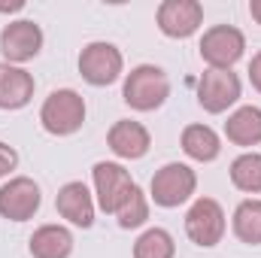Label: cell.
Masks as SVG:
<instances>
[{
    "label": "cell",
    "instance_id": "cell-1",
    "mask_svg": "<svg viewBox=\"0 0 261 258\" xmlns=\"http://www.w3.org/2000/svg\"><path fill=\"white\" fill-rule=\"evenodd\" d=\"M122 97H125V104H128L130 110H137V113H152V110H158V107L170 97L167 73L155 64L134 67L128 76H125Z\"/></svg>",
    "mask_w": 261,
    "mask_h": 258
},
{
    "label": "cell",
    "instance_id": "cell-2",
    "mask_svg": "<svg viewBox=\"0 0 261 258\" xmlns=\"http://www.w3.org/2000/svg\"><path fill=\"white\" fill-rule=\"evenodd\" d=\"M40 122H43V128L49 131V134H55V137L76 134V131L82 128V122H85V100H82V94L73 91V88L52 91L43 100V107H40Z\"/></svg>",
    "mask_w": 261,
    "mask_h": 258
},
{
    "label": "cell",
    "instance_id": "cell-3",
    "mask_svg": "<svg viewBox=\"0 0 261 258\" xmlns=\"http://www.w3.org/2000/svg\"><path fill=\"white\" fill-rule=\"evenodd\" d=\"M246 52V37L234 24H216L200 37V58L210 70H231Z\"/></svg>",
    "mask_w": 261,
    "mask_h": 258
},
{
    "label": "cell",
    "instance_id": "cell-4",
    "mask_svg": "<svg viewBox=\"0 0 261 258\" xmlns=\"http://www.w3.org/2000/svg\"><path fill=\"white\" fill-rule=\"evenodd\" d=\"M197 189V176L189 164H179V161H170L164 164L155 176H152V186H149V197L164 207V210H173L179 203H186Z\"/></svg>",
    "mask_w": 261,
    "mask_h": 258
},
{
    "label": "cell",
    "instance_id": "cell-5",
    "mask_svg": "<svg viewBox=\"0 0 261 258\" xmlns=\"http://www.w3.org/2000/svg\"><path fill=\"white\" fill-rule=\"evenodd\" d=\"M225 228H228L225 210H222V203L213 200V197H197L195 203H192V210L186 213V234H189V240H192L195 246L210 249V246L222 243Z\"/></svg>",
    "mask_w": 261,
    "mask_h": 258
},
{
    "label": "cell",
    "instance_id": "cell-6",
    "mask_svg": "<svg viewBox=\"0 0 261 258\" xmlns=\"http://www.w3.org/2000/svg\"><path fill=\"white\" fill-rule=\"evenodd\" d=\"M122 70H125V58L113 43H103V40L88 43L79 55V76L88 85H97V88L113 85L122 76Z\"/></svg>",
    "mask_w": 261,
    "mask_h": 258
},
{
    "label": "cell",
    "instance_id": "cell-7",
    "mask_svg": "<svg viewBox=\"0 0 261 258\" xmlns=\"http://www.w3.org/2000/svg\"><path fill=\"white\" fill-rule=\"evenodd\" d=\"M40 49H43V28L31 18L9 21L0 31V52H3L6 64H24V61L37 58Z\"/></svg>",
    "mask_w": 261,
    "mask_h": 258
},
{
    "label": "cell",
    "instance_id": "cell-8",
    "mask_svg": "<svg viewBox=\"0 0 261 258\" xmlns=\"http://www.w3.org/2000/svg\"><path fill=\"white\" fill-rule=\"evenodd\" d=\"M91 176H94L97 207H100L103 213H113V216H116V210L122 207V200L128 197V192L137 186V183L130 179L128 170H125L122 164H116V161H97L94 170H91Z\"/></svg>",
    "mask_w": 261,
    "mask_h": 258
},
{
    "label": "cell",
    "instance_id": "cell-9",
    "mask_svg": "<svg viewBox=\"0 0 261 258\" xmlns=\"http://www.w3.org/2000/svg\"><path fill=\"white\" fill-rule=\"evenodd\" d=\"M237 100H240V79H237V73H231V70H206L200 76V82H197V104L206 113L219 116L228 107H234Z\"/></svg>",
    "mask_w": 261,
    "mask_h": 258
},
{
    "label": "cell",
    "instance_id": "cell-10",
    "mask_svg": "<svg viewBox=\"0 0 261 258\" xmlns=\"http://www.w3.org/2000/svg\"><path fill=\"white\" fill-rule=\"evenodd\" d=\"M43 203L40 186L31 176H15L6 186H0V216L9 222H28L37 216Z\"/></svg>",
    "mask_w": 261,
    "mask_h": 258
},
{
    "label": "cell",
    "instance_id": "cell-11",
    "mask_svg": "<svg viewBox=\"0 0 261 258\" xmlns=\"http://www.w3.org/2000/svg\"><path fill=\"white\" fill-rule=\"evenodd\" d=\"M158 31L173 40H186L203 24V6L197 0H164L155 12Z\"/></svg>",
    "mask_w": 261,
    "mask_h": 258
},
{
    "label": "cell",
    "instance_id": "cell-12",
    "mask_svg": "<svg viewBox=\"0 0 261 258\" xmlns=\"http://www.w3.org/2000/svg\"><path fill=\"white\" fill-rule=\"evenodd\" d=\"M55 207H58L61 219H67L76 228H91L94 225V197H91L85 183L61 186V192L55 197Z\"/></svg>",
    "mask_w": 261,
    "mask_h": 258
},
{
    "label": "cell",
    "instance_id": "cell-13",
    "mask_svg": "<svg viewBox=\"0 0 261 258\" xmlns=\"http://www.w3.org/2000/svg\"><path fill=\"white\" fill-rule=\"evenodd\" d=\"M34 76L24 67L0 61V110H21L34 97Z\"/></svg>",
    "mask_w": 261,
    "mask_h": 258
},
{
    "label": "cell",
    "instance_id": "cell-14",
    "mask_svg": "<svg viewBox=\"0 0 261 258\" xmlns=\"http://www.w3.org/2000/svg\"><path fill=\"white\" fill-rule=\"evenodd\" d=\"M107 143H110V149H113L119 158H125V161H137V158H143V155L149 152L152 137H149L146 125L130 122V119H122V122H116V125L110 128Z\"/></svg>",
    "mask_w": 261,
    "mask_h": 258
},
{
    "label": "cell",
    "instance_id": "cell-15",
    "mask_svg": "<svg viewBox=\"0 0 261 258\" xmlns=\"http://www.w3.org/2000/svg\"><path fill=\"white\" fill-rule=\"evenodd\" d=\"M28 249L34 258H70L73 252V234L64 225H43L31 234Z\"/></svg>",
    "mask_w": 261,
    "mask_h": 258
},
{
    "label": "cell",
    "instance_id": "cell-16",
    "mask_svg": "<svg viewBox=\"0 0 261 258\" xmlns=\"http://www.w3.org/2000/svg\"><path fill=\"white\" fill-rule=\"evenodd\" d=\"M225 137L234 143V146H258L261 143V110L258 107H240L237 113L228 116L225 122Z\"/></svg>",
    "mask_w": 261,
    "mask_h": 258
},
{
    "label": "cell",
    "instance_id": "cell-17",
    "mask_svg": "<svg viewBox=\"0 0 261 258\" xmlns=\"http://www.w3.org/2000/svg\"><path fill=\"white\" fill-rule=\"evenodd\" d=\"M182 152L195 161H216L222 152V140L210 125H189L182 131Z\"/></svg>",
    "mask_w": 261,
    "mask_h": 258
},
{
    "label": "cell",
    "instance_id": "cell-18",
    "mask_svg": "<svg viewBox=\"0 0 261 258\" xmlns=\"http://www.w3.org/2000/svg\"><path fill=\"white\" fill-rule=\"evenodd\" d=\"M234 234L240 243H249V246H258L261 243V200L258 197H249V200H240L237 210H234Z\"/></svg>",
    "mask_w": 261,
    "mask_h": 258
},
{
    "label": "cell",
    "instance_id": "cell-19",
    "mask_svg": "<svg viewBox=\"0 0 261 258\" xmlns=\"http://www.w3.org/2000/svg\"><path fill=\"white\" fill-rule=\"evenodd\" d=\"M231 183L246 194L261 192V152H243L231 161Z\"/></svg>",
    "mask_w": 261,
    "mask_h": 258
},
{
    "label": "cell",
    "instance_id": "cell-20",
    "mask_svg": "<svg viewBox=\"0 0 261 258\" xmlns=\"http://www.w3.org/2000/svg\"><path fill=\"white\" fill-rule=\"evenodd\" d=\"M173 255H176V243H173L170 231H164V228H149L134 243V258H173Z\"/></svg>",
    "mask_w": 261,
    "mask_h": 258
},
{
    "label": "cell",
    "instance_id": "cell-21",
    "mask_svg": "<svg viewBox=\"0 0 261 258\" xmlns=\"http://www.w3.org/2000/svg\"><path fill=\"white\" fill-rule=\"evenodd\" d=\"M116 219H119V228H125V231L140 228L149 219V200H146V194H143L140 186H134L128 192V197L122 200V207L116 210Z\"/></svg>",
    "mask_w": 261,
    "mask_h": 258
},
{
    "label": "cell",
    "instance_id": "cell-22",
    "mask_svg": "<svg viewBox=\"0 0 261 258\" xmlns=\"http://www.w3.org/2000/svg\"><path fill=\"white\" fill-rule=\"evenodd\" d=\"M15 164H18V152L0 140V176H9L15 170Z\"/></svg>",
    "mask_w": 261,
    "mask_h": 258
},
{
    "label": "cell",
    "instance_id": "cell-23",
    "mask_svg": "<svg viewBox=\"0 0 261 258\" xmlns=\"http://www.w3.org/2000/svg\"><path fill=\"white\" fill-rule=\"evenodd\" d=\"M249 82L255 91H261V52L252 55V61H249Z\"/></svg>",
    "mask_w": 261,
    "mask_h": 258
},
{
    "label": "cell",
    "instance_id": "cell-24",
    "mask_svg": "<svg viewBox=\"0 0 261 258\" xmlns=\"http://www.w3.org/2000/svg\"><path fill=\"white\" fill-rule=\"evenodd\" d=\"M24 9V0H12V3H0V12H18Z\"/></svg>",
    "mask_w": 261,
    "mask_h": 258
},
{
    "label": "cell",
    "instance_id": "cell-25",
    "mask_svg": "<svg viewBox=\"0 0 261 258\" xmlns=\"http://www.w3.org/2000/svg\"><path fill=\"white\" fill-rule=\"evenodd\" d=\"M249 15L261 24V0H252V3H249Z\"/></svg>",
    "mask_w": 261,
    "mask_h": 258
}]
</instances>
